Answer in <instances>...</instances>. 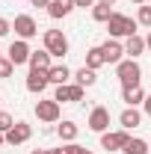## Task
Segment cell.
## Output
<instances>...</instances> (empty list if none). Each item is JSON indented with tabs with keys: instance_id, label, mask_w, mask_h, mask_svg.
Instances as JSON below:
<instances>
[{
	"instance_id": "1",
	"label": "cell",
	"mask_w": 151,
	"mask_h": 154,
	"mask_svg": "<svg viewBox=\"0 0 151 154\" xmlns=\"http://www.w3.org/2000/svg\"><path fill=\"white\" fill-rule=\"evenodd\" d=\"M107 30L113 38H122V36H136V21L128 18V15H119L113 12V18L107 21Z\"/></svg>"
},
{
	"instance_id": "2",
	"label": "cell",
	"mask_w": 151,
	"mask_h": 154,
	"mask_svg": "<svg viewBox=\"0 0 151 154\" xmlns=\"http://www.w3.org/2000/svg\"><path fill=\"white\" fill-rule=\"evenodd\" d=\"M116 77L122 80V86H139L142 68L136 65V59H122V62L116 65Z\"/></svg>"
},
{
	"instance_id": "3",
	"label": "cell",
	"mask_w": 151,
	"mask_h": 154,
	"mask_svg": "<svg viewBox=\"0 0 151 154\" xmlns=\"http://www.w3.org/2000/svg\"><path fill=\"white\" fill-rule=\"evenodd\" d=\"M45 51H51V57H65L68 54V38L59 30H45Z\"/></svg>"
},
{
	"instance_id": "4",
	"label": "cell",
	"mask_w": 151,
	"mask_h": 154,
	"mask_svg": "<svg viewBox=\"0 0 151 154\" xmlns=\"http://www.w3.org/2000/svg\"><path fill=\"white\" fill-rule=\"evenodd\" d=\"M128 139H131V136H128V131H125V128H122V131H107V134H101V148H107L110 154L119 151V148L125 151Z\"/></svg>"
},
{
	"instance_id": "5",
	"label": "cell",
	"mask_w": 151,
	"mask_h": 154,
	"mask_svg": "<svg viewBox=\"0 0 151 154\" xmlns=\"http://www.w3.org/2000/svg\"><path fill=\"white\" fill-rule=\"evenodd\" d=\"M36 116L39 122H45V125H54V122H59V101H39L36 104Z\"/></svg>"
},
{
	"instance_id": "6",
	"label": "cell",
	"mask_w": 151,
	"mask_h": 154,
	"mask_svg": "<svg viewBox=\"0 0 151 154\" xmlns=\"http://www.w3.org/2000/svg\"><path fill=\"white\" fill-rule=\"evenodd\" d=\"M107 128H110V110L107 107H95L92 113H89V131L107 134Z\"/></svg>"
},
{
	"instance_id": "7",
	"label": "cell",
	"mask_w": 151,
	"mask_h": 154,
	"mask_svg": "<svg viewBox=\"0 0 151 154\" xmlns=\"http://www.w3.org/2000/svg\"><path fill=\"white\" fill-rule=\"evenodd\" d=\"M30 45L24 42V38H18V42H12L9 45V62L12 65H24V62H30Z\"/></svg>"
},
{
	"instance_id": "8",
	"label": "cell",
	"mask_w": 151,
	"mask_h": 154,
	"mask_svg": "<svg viewBox=\"0 0 151 154\" xmlns=\"http://www.w3.org/2000/svg\"><path fill=\"white\" fill-rule=\"evenodd\" d=\"M54 101H59V104H65V101H83V86L80 83H74V86L62 83V86H57V92H54Z\"/></svg>"
},
{
	"instance_id": "9",
	"label": "cell",
	"mask_w": 151,
	"mask_h": 154,
	"mask_svg": "<svg viewBox=\"0 0 151 154\" xmlns=\"http://www.w3.org/2000/svg\"><path fill=\"white\" fill-rule=\"evenodd\" d=\"M48 83H51L48 71H30V74H27V92H33V95H42V92L48 89Z\"/></svg>"
},
{
	"instance_id": "10",
	"label": "cell",
	"mask_w": 151,
	"mask_h": 154,
	"mask_svg": "<svg viewBox=\"0 0 151 154\" xmlns=\"http://www.w3.org/2000/svg\"><path fill=\"white\" fill-rule=\"evenodd\" d=\"M30 136H33V128H30L27 122H15V128L6 134V142H9V145H21V142H27Z\"/></svg>"
},
{
	"instance_id": "11",
	"label": "cell",
	"mask_w": 151,
	"mask_h": 154,
	"mask_svg": "<svg viewBox=\"0 0 151 154\" xmlns=\"http://www.w3.org/2000/svg\"><path fill=\"white\" fill-rule=\"evenodd\" d=\"M15 33L27 42V38H33V36L39 33V24L30 18V15H18V18H15Z\"/></svg>"
},
{
	"instance_id": "12",
	"label": "cell",
	"mask_w": 151,
	"mask_h": 154,
	"mask_svg": "<svg viewBox=\"0 0 151 154\" xmlns=\"http://www.w3.org/2000/svg\"><path fill=\"white\" fill-rule=\"evenodd\" d=\"M101 51H104V59H107V62H113V65H119L122 57H125V45H119L116 38H107V42L101 45Z\"/></svg>"
},
{
	"instance_id": "13",
	"label": "cell",
	"mask_w": 151,
	"mask_h": 154,
	"mask_svg": "<svg viewBox=\"0 0 151 154\" xmlns=\"http://www.w3.org/2000/svg\"><path fill=\"white\" fill-rule=\"evenodd\" d=\"M51 51H33L30 54V71H51Z\"/></svg>"
},
{
	"instance_id": "14",
	"label": "cell",
	"mask_w": 151,
	"mask_h": 154,
	"mask_svg": "<svg viewBox=\"0 0 151 154\" xmlns=\"http://www.w3.org/2000/svg\"><path fill=\"white\" fill-rule=\"evenodd\" d=\"M122 101H125L128 107H136V104H142V101H145V92H142V86H125V89H122Z\"/></svg>"
},
{
	"instance_id": "15",
	"label": "cell",
	"mask_w": 151,
	"mask_h": 154,
	"mask_svg": "<svg viewBox=\"0 0 151 154\" xmlns=\"http://www.w3.org/2000/svg\"><path fill=\"white\" fill-rule=\"evenodd\" d=\"M71 9H74V0H51L48 15H51V18H65Z\"/></svg>"
},
{
	"instance_id": "16",
	"label": "cell",
	"mask_w": 151,
	"mask_h": 154,
	"mask_svg": "<svg viewBox=\"0 0 151 154\" xmlns=\"http://www.w3.org/2000/svg\"><path fill=\"white\" fill-rule=\"evenodd\" d=\"M119 122H122V128H125V131H133V128H139L142 116H139V110H136V107H128L125 113L119 116Z\"/></svg>"
},
{
	"instance_id": "17",
	"label": "cell",
	"mask_w": 151,
	"mask_h": 154,
	"mask_svg": "<svg viewBox=\"0 0 151 154\" xmlns=\"http://www.w3.org/2000/svg\"><path fill=\"white\" fill-rule=\"evenodd\" d=\"M142 51H145V38H142V36H128V42H125V54H128L131 59H136Z\"/></svg>"
},
{
	"instance_id": "18",
	"label": "cell",
	"mask_w": 151,
	"mask_h": 154,
	"mask_svg": "<svg viewBox=\"0 0 151 154\" xmlns=\"http://www.w3.org/2000/svg\"><path fill=\"white\" fill-rule=\"evenodd\" d=\"M57 134H59V139H62V142H74L77 134H80V128H77L74 122H62V125L57 128Z\"/></svg>"
},
{
	"instance_id": "19",
	"label": "cell",
	"mask_w": 151,
	"mask_h": 154,
	"mask_svg": "<svg viewBox=\"0 0 151 154\" xmlns=\"http://www.w3.org/2000/svg\"><path fill=\"white\" fill-rule=\"evenodd\" d=\"M74 80L80 83V86H83V89H86V86H95V83H98V71H95V68H86V65H83V68H80V71L74 74Z\"/></svg>"
},
{
	"instance_id": "20",
	"label": "cell",
	"mask_w": 151,
	"mask_h": 154,
	"mask_svg": "<svg viewBox=\"0 0 151 154\" xmlns=\"http://www.w3.org/2000/svg\"><path fill=\"white\" fill-rule=\"evenodd\" d=\"M92 18H95V21H101V24H107V21L113 18V6H110V3H101V0H98V3L92 6Z\"/></svg>"
},
{
	"instance_id": "21",
	"label": "cell",
	"mask_w": 151,
	"mask_h": 154,
	"mask_svg": "<svg viewBox=\"0 0 151 154\" xmlns=\"http://www.w3.org/2000/svg\"><path fill=\"white\" fill-rule=\"evenodd\" d=\"M104 62H107V59H104V51H101V48H89V51H86V68H95V71H98Z\"/></svg>"
},
{
	"instance_id": "22",
	"label": "cell",
	"mask_w": 151,
	"mask_h": 154,
	"mask_svg": "<svg viewBox=\"0 0 151 154\" xmlns=\"http://www.w3.org/2000/svg\"><path fill=\"white\" fill-rule=\"evenodd\" d=\"M48 77H51V83H57V86H62V83H68V77H71V71H68V65H54V68L48 71Z\"/></svg>"
},
{
	"instance_id": "23",
	"label": "cell",
	"mask_w": 151,
	"mask_h": 154,
	"mask_svg": "<svg viewBox=\"0 0 151 154\" xmlns=\"http://www.w3.org/2000/svg\"><path fill=\"white\" fill-rule=\"evenodd\" d=\"M148 142L145 139H128V145H125V154H148Z\"/></svg>"
},
{
	"instance_id": "24",
	"label": "cell",
	"mask_w": 151,
	"mask_h": 154,
	"mask_svg": "<svg viewBox=\"0 0 151 154\" xmlns=\"http://www.w3.org/2000/svg\"><path fill=\"white\" fill-rule=\"evenodd\" d=\"M12 128H15V119L9 113H0V134H9Z\"/></svg>"
},
{
	"instance_id": "25",
	"label": "cell",
	"mask_w": 151,
	"mask_h": 154,
	"mask_svg": "<svg viewBox=\"0 0 151 154\" xmlns=\"http://www.w3.org/2000/svg\"><path fill=\"white\" fill-rule=\"evenodd\" d=\"M136 21H139L142 27H151V6H139V15H136Z\"/></svg>"
},
{
	"instance_id": "26",
	"label": "cell",
	"mask_w": 151,
	"mask_h": 154,
	"mask_svg": "<svg viewBox=\"0 0 151 154\" xmlns=\"http://www.w3.org/2000/svg\"><path fill=\"white\" fill-rule=\"evenodd\" d=\"M51 154H77V142H68V145H62V148H54Z\"/></svg>"
},
{
	"instance_id": "27",
	"label": "cell",
	"mask_w": 151,
	"mask_h": 154,
	"mask_svg": "<svg viewBox=\"0 0 151 154\" xmlns=\"http://www.w3.org/2000/svg\"><path fill=\"white\" fill-rule=\"evenodd\" d=\"M12 68H15V65H12L9 59H0V77H9V74H12Z\"/></svg>"
},
{
	"instance_id": "28",
	"label": "cell",
	"mask_w": 151,
	"mask_h": 154,
	"mask_svg": "<svg viewBox=\"0 0 151 154\" xmlns=\"http://www.w3.org/2000/svg\"><path fill=\"white\" fill-rule=\"evenodd\" d=\"M9 30H12V24H9V21H6V18H0V36H6Z\"/></svg>"
},
{
	"instance_id": "29",
	"label": "cell",
	"mask_w": 151,
	"mask_h": 154,
	"mask_svg": "<svg viewBox=\"0 0 151 154\" xmlns=\"http://www.w3.org/2000/svg\"><path fill=\"white\" fill-rule=\"evenodd\" d=\"M95 3H98V0H74V6H83V9H86V6H95Z\"/></svg>"
},
{
	"instance_id": "30",
	"label": "cell",
	"mask_w": 151,
	"mask_h": 154,
	"mask_svg": "<svg viewBox=\"0 0 151 154\" xmlns=\"http://www.w3.org/2000/svg\"><path fill=\"white\" fill-rule=\"evenodd\" d=\"M30 3H33V6H39V9H42V6H45V9L51 6V0H30Z\"/></svg>"
},
{
	"instance_id": "31",
	"label": "cell",
	"mask_w": 151,
	"mask_h": 154,
	"mask_svg": "<svg viewBox=\"0 0 151 154\" xmlns=\"http://www.w3.org/2000/svg\"><path fill=\"white\" fill-rule=\"evenodd\" d=\"M142 107H145V113H148V116H151V95H148V98H145V101H142Z\"/></svg>"
},
{
	"instance_id": "32",
	"label": "cell",
	"mask_w": 151,
	"mask_h": 154,
	"mask_svg": "<svg viewBox=\"0 0 151 154\" xmlns=\"http://www.w3.org/2000/svg\"><path fill=\"white\" fill-rule=\"evenodd\" d=\"M77 154H92L89 148H83V145H77Z\"/></svg>"
},
{
	"instance_id": "33",
	"label": "cell",
	"mask_w": 151,
	"mask_h": 154,
	"mask_svg": "<svg viewBox=\"0 0 151 154\" xmlns=\"http://www.w3.org/2000/svg\"><path fill=\"white\" fill-rule=\"evenodd\" d=\"M30 154H51V151H45V148H33Z\"/></svg>"
},
{
	"instance_id": "34",
	"label": "cell",
	"mask_w": 151,
	"mask_h": 154,
	"mask_svg": "<svg viewBox=\"0 0 151 154\" xmlns=\"http://www.w3.org/2000/svg\"><path fill=\"white\" fill-rule=\"evenodd\" d=\"M145 48H148V51H151V33H148V36H145Z\"/></svg>"
},
{
	"instance_id": "35",
	"label": "cell",
	"mask_w": 151,
	"mask_h": 154,
	"mask_svg": "<svg viewBox=\"0 0 151 154\" xmlns=\"http://www.w3.org/2000/svg\"><path fill=\"white\" fill-rule=\"evenodd\" d=\"M131 3H136V6H142V3H145V0H131Z\"/></svg>"
},
{
	"instance_id": "36",
	"label": "cell",
	"mask_w": 151,
	"mask_h": 154,
	"mask_svg": "<svg viewBox=\"0 0 151 154\" xmlns=\"http://www.w3.org/2000/svg\"><path fill=\"white\" fill-rule=\"evenodd\" d=\"M3 142H6V134H0V145H3Z\"/></svg>"
},
{
	"instance_id": "37",
	"label": "cell",
	"mask_w": 151,
	"mask_h": 154,
	"mask_svg": "<svg viewBox=\"0 0 151 154\" xmlns=\"http://www.w3.org/2000/svg\"><path fill=\"white\" fill-rule=\"evenodd\" d=\"M101 3H110V6H113V3H116V0H101Z\"/></svg>"
},
{
	"instance_id": "38",
	"label": "cell",
	"mask_w": 151,
	"mask_h": 154,
	"mask_svg": "<svg viewBox=\"0 0 151 154\" xmlns=\"http://www.w3.org/2000/svg\"><path fill=\"white\" fill-rule=\"evenodd\" d=\"M0 113H3V98H0Z\"/></svg>"
},
{
	"instance_id": "39",
	"label": "cell",
	"mask_w": 151,
	"mask_h": 154,
	"mask_svg": "<svg viewBox=\"0 0 151 154\" xmlns=\"http://www.w3.org/2000/svg\"><path fill=\"white\" fill-rule=\"evenodd\" d=\"M0 59H3V57H0Z\"/></svg>"
}]
</instances>
